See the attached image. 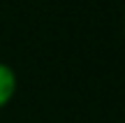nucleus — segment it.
Returning a JSON list of instances; mask_svg holds the SVG:
<instances>
[{"instance_id": "f03ea898", "label": "nucleus", "mask_w": 125, "mask_h": 123, "mask_svg": "<svg viewBox=\"0 0 125 123\" xmlns=\"http://www.w3.org/2000/svg\"><path fill=\"white\" fill-rule=\"evenodd\" d=\"M123 30H125V23H123Z\"/></svg>"}, {"instance_id": "f257e3e1", "label": "nucleus", "mask_w": 125, "mask_h": 123, "mask_svg": "<svg viewBox=\"0 0 125 123\" xmlns=\"http://www.w3.org/2000/svg\"><path fill=\"white\" fill-rule=\"evenodd\" d=\"M16 86H19V79L12 65L0 63V109L12 102V98L16 95Z\"/></svg>"}]
</instances>
